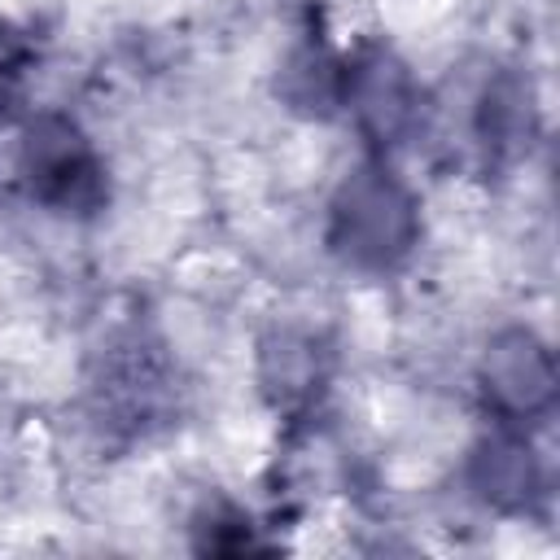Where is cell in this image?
Wrapping results in <instances>:
<instances>
[{"label":"cell","instance_id":"cell-9","mask_svg":"<svg viewBox=\"0 0 560 560\" xmlns=\"http://www.w3.org/2000/svg\"><path fill=\"white\" fill-rule=\"evenodd\" d=\"M192 547L210 556H245V551H258V534H254V521L236 503L214 499L192 521Z\"/></svg>","mask_w":560,"mask_h":560},{"label":"cell","instance_id":"cell-3","mask_svg":"<svg viewBox=\"0 0 560 560\" xmlns=\"http://www.w3.org/2000/svg\"><path fill=\"white\" fill-rule=\"evenodd\" d=\"M477 389L494 424H538L556 407V359L534 328H499L477 359Z\"/></svg>","mask_w":560,"mask_h":560},{"label":"cell","instance_id":"cell-4","mask_svg":"<svg viewBox=\"0 0 560 560\" xmlns=\"http://www.w3.org/2000/svg\"><path fill=\"white\" fill-rule=\"evenodd\" d=\"M337 109H346L354 118V127L368 136V144H376L385 153L411 136V127L420 118V88L394 48L363 39L354 52L341 57Z\"/></svg>","mask_w":560,"mask_h":560},{"label":"cell","instance_id":"cell-5","mask_svg":"<svg viewBox=\"0 0 560 560\" xmlns=\"http://www.w3.org/2000/svg\"><path fill=\"white\" fill-rule=\"evenodd\" d=\"M468 490L503 512V516H525L542 503L547 481H542V464L525 438V429L512 424H494V433H486L472 455H468Z\"/></svg>","mask_w":560,"mask_h":560},{"label":"cell","instance_id":"cell-6","mask_svg":"<svg viewBox=\"0 0 560 560\" xmlns=\"http://www.w3.org/2000/svg\"><path fill=\"white\" fill-rule=\"evenodd\" d=\"M258 381L276 411H311L328 381V354L311 332L276 328L258 350Z\"/></svg>","mask_w":560,"mask_h":560},{"label":"cell","instance_id":"cell-2","mask_svg":"<svg viewBox=\"0 0 560 560\" xmlns=\"http://www.w3.org/2000/svg\"><path fill=\"white\" fill-rule=\"evenodd\" d=\"M18 175L31 192V201H39L44 210H57V214L92 219L109 201L105 158L88 140V131L70 114H57V109L31 114L22 122Z\"/></svg>","mask_w":560,"mask_h":560},{"label":"cell","instance_id":"cell-7","mask_svg":"<svg viewBox=\"0 0 560 560\" xmlns=\"http://www.w3.org/2000/svg\"><path fill=\"white\" fill-rule=\"evenodd\" d=\"M534 131H538V105H534L529 79H521L516 70L494 74L477 101V140H481L486 158H494V162L521 158L529 149Z\"/></svg>","mask_w":560,"mask_h":560},{"label":"cell","instance_id":"cell-8","mask_svg":"<svg viewBox=\"0 0 560 560\" xmlns=\"http://www.w3.org/2000/svg\"><path fill=\"white\" fill-rule=\"evenodd\" d=\"M276 92L289 101V109L311 114V118H324V114L337 109V101H341V57L328 48V39L319 31L289 48V57L280 66V79H276Z\"/></svg>","mask_w":560,"mask_h":560},{"label":"cell","instance_id":"cell-1","mask_svg":"<svg viewBox=\"0 0 560 560\" xmlns=\"http://www.w3.org/2000/svg\"><path fill=\"white\" fill-rule=\"evenodd\" d=\"M420 241L416 192L381 162L354 166L328 206V249L354 271H394Z\"/></svg>","mask_w":560,"mask_h":560}]
</instances>
